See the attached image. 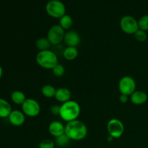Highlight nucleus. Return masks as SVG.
Instances as JSON below:
<instances>
[{
    "mask_svg": "<svg viewBox=\"0 0 148 148\" xmlns=\"http://www.w3.org/2000/svg\"><path fill=\"white\" fill-rule=\"evenodd\" d=\"M65 134L71 140L79 141L88 135V127L83 121L79 119L66 123L65 125Z\"/></svg>",
    "mask_w": 148,
    "mask_h": 148,
    "instance_id": "obj_1",
    "label": "nucleus"
},
{
    "mask_svg": "<svg viewBox=\"0 0 148 148\" xmlns=\"http://www.w3.org/2000/svg\"><path fill=\"white\" fill-rule=\"evenodd\" d=\"M81 108L77 101L70 100L60 106L59 116L66 123L77 119L80 115Z\"/></svg>",
    "mask_w": 148,
    "mask_h": 148,
    "instance_id": "obj_2",
    "label": "nucleus"
},
{
    "mask_svg": "<svg viewBox=\"0 0 148 148\" xmlns=\"http://www.w3.org/2000/svg\"><path fill=\"white\" fill-rule=\"evenodd\" d=\"M36 61L40 67L46 69H52L59 64L57 55L50 49L39 51L36 56Z\"/></svg>",
    "mask_w": 148,
    "mask_h": 148,
    "instance_id": "obj_3",
    "label": "nucleus"
},
{
    "mask_svg": "<svg viewBox=\"0 0 148 148\" xmlns=\"http://www.w3.org/2000/svg\"><path fill=\"white\" fill-rule=\"evenodd\" d=\"M46 11L50 17L60 19L66 14V7L60 0H50L46 5Z\"/></svg>",
    "mask_w": 148,
    "mask_h": 148,
    "instance_id": "obj_4",
    "label": "nucleus"
},
{
    "mask_svg": "<svg viewBox=\"0 0 148 148\" xmlns=\"http://www.w3.org/2000/svg\"><path fill=\"white\" fill-rule=\"evenodd\" d=\"M120 27L124 33L134 35L139 30L138 21L131 15H125L120 20Z\"/></svg>",
    "mask_w": 148,
    "mask_h": 148,
    "instance_id": "obj_5",
    "label": "nucleus"
},
{
    "mask_svg": "<svg viewBox=\"0 0 148 148\" xmlns=\"http://www.w3.org/2000/svg\"><path fill=\"white\" fill-rule=\"evenodd\" d=\"M120 93L130 96L137 88V83L133 77L130 76H124L120 79L118 85Z\"/></svg>",
    "mask_w": 148,
    "mask_h": 148,
    "instance_id": "obj_6",
    "label": "nucleus"
},
{
    "mask_svg": "<svg viewBox=\"0 0 148 148\" xmlns=\"http://www.w3.org/2000/svg\"><path fill=\"white\" fill-rule=\"evenodd\" d=\"M107 132L109 136L114 139L120 138L124 132V125L121 120L118 119H111L107 123Z\"/></svg>",
    "mask_w": 148,
    "mask_h": 148,
    "instance_id": "obj_7",
    "label": "nucleus"
},
{
    "mask_svg": "<svg viewBox=\"0 0 148 148\" xmlns=\"http://www.w3.org/2000/svg\"><path fill=\"white\" fill-rule=\"evenodd\" d=\"M22 106V111L26 116L36 117L40 112V106L36 100L28 98L23 103Z\"/></svg>",
    "mask_w": 148,
    "mask_h": 148,
    "instance_id": "obj_8",
    "label": "nucleus"
},
{
    "mask_svg": "<svg viewBox=\"0 0 148 148\" xmlns=\"http://www.w3.org/2000/svg\"><path fill=\"white\" fill-rule=\"evenodd\" d=\"M65 33L59 25H54L49 28L46 38L51 45H58L64 40Z\"/></svg>",
    "mask_w": 148,
    "mask_h": 148,
    "instance_id": "obj_9",
    "label": "nucleus"
},
{
    "mask_svg": "<svg viewBox=\"0 0 148 148\" xmlns=\"http://www.w3.org/2000/svg\"><path fill=\"white\" fill-rule=\"evenodd\" d=\"M64 41L67 46L77 47L81 42V38L79 33L73 30H69L65 33Z\"/></svg>",
    "mask_w": 148,
    "mask_h": 148,
    "instance_id": "obj_10",
    "label": "nucleus"
},
{
    "mask_svg": "<svg viewBox=\"0 0 148 148\" xmlns=\"http://www.w3.org/2000/svg\"><path fill=\"white\" fill-rule=\"evenodd\" d=\"M25 116L24 113L19 110H12L8 116V120L12 125L14 127H20L24 124L25 121Z\"/></svg>",
    "mask_w": 148,
    "mask_h": 148,
    "instance_id": "obj_11",
    "label": "nucleus"
},
{
    "mask_svg": "<svg viewBox=\"0 0 148 148\" xmlns=\"http://www.w3.org/2000/svg\"><path fill=\"white\" fill-rule=\"evenodd\" d=\"M49 132L55 138L65 133V126L59 121H53L49 125Z\"/></svg>",
    "mask_w": 148,
    "mask_h": 148,
    "instance_id": "obj_12",
    "label": "nucleus"
},
{
    "mask_svg": "<svg viewBox=\"0 0 148 148\" xmlns=\"http://www.w3.org/2000/svg\"><path fill=\"white\" fill-rule=\"evenodd\" d=\"M130 101L134 105L141 106L147 101V94L143 90H135L130 96Z\"/></svg>",
    "mask_w": 148,
    "mask_h": 148,
    "instance_id": "obj_13",
    "label": "nucleus"
},
{
    "mask_svg": "<svg viewBox=\"0 0 148 148\" xmlns=\"http://www.w3.org/2000/svg\"><path fill=\"white\" fill-rule=\"evenodd\" d=\"M54 98L58 102L64 103L66 101H70L72 98V92L66 88H59L56 89Z\"/></svg>",
    "mask_w": 148,
    "mask_h": 148,
    "instance_id": "obj_14",
    "label": "nucleus"
},
{
    "mask_svg": "<svg viewBox=\"0 0 148 148\" xmlns=\"http://www.w3.org/2000/svg\"><path fill=\"white\" fill-rule=\"evenodd\" d=\"M12 111V110L10 103L4 98H0V118H8Z\"/></svg>",
    "mask_w": 148,
    "mask_h": 148,
    "instance_id": "obj_15",
    "label": "nucleus"
},
{
    "mask_svg": "<svg viewBox=\"0 0 148 148\" xmlns=\"http://www.w3.org/2000/svg\"><path fill=\"white\" fill-rule=\"evenodd\" d=\"M27 99L24 92L21 90H14L11 94V100L16 105H23Z\"/></svg>",
    "mask_w": 148,
    "mask_h": 148,
    "instance_id": "obj_16",
    "label": "nucleus"
},
{
    "mask_svg": "<svg viewBox=\"0 0 148 148\" xmlns=\"http://www.w3.org/2000/svg\"><path fill=\"white\" fill-rule=\"evenodd\" d=\"M78 56V50L77 47L67 46L63 51V56L66 60H75Z\"/></svg>",
    "mask_w": 148,
    "mask_h": 148,
    "instance_id": "obj_17",
    "label": "nucleus"
},
{
    "mask_svg": "<svg viewBox=\"0 0 148 148\" xmlns=\"http://www.w3.org/2000/svg\"><path fill=\"white\" fill-rule=\"evenodd\" d=\"M59 25L64 30H69L73 25V19L69 14H64L59 19Z\"/></svg>",
    "mask_w": 148,
    "mask_h": 148,
    "instance_id": "obj_18",
    "label": "nucleus"
},
{
    "mask_svg": "<svg viewBox=\"0 0 148 148\" xmlns=\"http://www.w3.org/2000/svg\"><path fill=\"white\" fill-rule=\"evenodd\" d=\"M56 89L50 84L44 85L41 88V93L45 98H54L55 93H56Z\"/></svg>",
    "mask_w": 148,
    "mask_h": 148,
    "instance_id": "obj_19",
    "label": "nucleus"
},
{
    "mask_svg": "<svg viewBox=\"0 0 148 148\" xmlns=\"http://www.w3.org/2000/svg\"><path fill=\"white\" fill-rule=\"evenodd\" d=\"M36 46L37 49H38L39 51H41L49 50L50 46H51V43L46 37H42L38 39L36 42Z\"/></svg>",
    "mask_w": 148,
    "mask_h": 148,
    "instance_id": "obj_20",
    "label": "nucleus"
},
{
    "mask_svg": "<svg viewBox=\"0 0 148 148\" xmlns=\"http://www.w3.org/2000/svg\"><path fill=\"white\" fill-rule=\"evenodd\" d=\"M70 139H69V137L64 133V134H62V135L56 137V140H55V144L57 145L59 147H63L67 146L69 144V143H70Z\"/></svg>",
    "mask_w": 148,
    "mask_h": 148,
    "instance_id": "obj_21",
    "label": "nucleus"
},
{
    "mask_svg": "<svg viewBox=\"0 0 148 148\" xmlns=\"http://www.w3.org/2000/svg\"><path fill=\"white\" fill-rule=\"evenodd\" d=\"M138 26L139 29L144 31L148 30V14H145L142 16L138 20Z\"/></svg>",
    "mask_w": 148,
    "mask_h": 148,
    "instance_id": "obj_22",
    "label": "nucleus"
},
{
    "mask_svg": "<svg viewBox=\"0 0 148 148\" xmlns=\"http://www.w3.org/2000/svg\"><path fill=\"white\" fill-rule=\"evenodd\" d=\"M51 70L53 72V75L56 77H62L65 73L64 66L62 64H57Z\"/></svg>",
    "mask_w": 148,
    "mask_h": 148,
    "instance_id": "obj_23",
    "label": "nucleus"
},
{
    "mask_svg": "<svg viewBox=\"0 0 148 148\" xmlns=\"http://www.w3.org/2000/svg\"><path fill=\"white\" fill-rule=\"evenodd\" d=\"M55 142L51 139H44L38 145V148H55Z\"/></svg>",
    "mask_w": 148,
    "mask_h": 148,
    "instance_id": "obj_24",
    "label": "nucleus"
},
{
    "mask_svg": "<svg viewBox=\"0 0 148 148\" xmlns=\"http://www.w3.org/2000/svg\"><path fill=\"white\" fill-rule=\"evenodd\" d=\"M134 38L136 40L139 42H145L147 38V33L144 30H142L139 29L137 32L134 34Z\"/></svg>",
    "mask_w": 148,
    "mask_h": 148,
    "instance_id": "obj_25",
    "label": "nucleus"
},
{
    "mask_svg": "<svg viewBox=\"0 0 148 148\" xmlns=\"http://www.w3.org/2000/svg\"><path fill=\"white\" fill-rule=\"evenodd\" d=\"M59 111H60V106H53L51 108V112L53 115H59Z\"/></svg>",
    "mask_w": 148,
    "mask_h": 148,
    "instance_id": "obj_26",
    "label": "nucleus"
},
{
    "mask_svg": "<svg viewBox=\"0 0 148 148\" xmlns=\"http://www.w3.org/2000/svg\"><path fill=\"white\" fill-rule=\"evenodd\" d=\"M128 101H129L128 95H124V94H121V95H120L119 101L121 103H126Z\"/></svg>",
    "mask_w": 148,
    "mask_h": 148,
    "instance_id": "obj_27",
    "label": "nucleus"
},
{
    "mask_svg": "<svg viewBox=\"0 0 148 148\" xmlns=\"http://www.w3.org/2000/svg\"><path fill=\"white\" fill-rule=\"evenodd\" d=\"M3 75V69L1 66H0V79H1V77H2Z\"/></svg>",
    "mask_w": 148,
    "mask_h": 148,
    "instance_id": "obj_28",
    "label": "nucleus"
},
{
    "mask_svg": "<svg viewBox=\"0 0 148 148\" xmlns=\"http://www.w3.org/2000/svg\"><path fill=\"white\" fill-rule=\"evenodd\" d=\"M37 148H38V147H37Z\"/></svg>",
    "mask_w": 148,
    "mask_h": 148,
    "instance_id": "obj_29",
    "label": "nucleus"
}]
</instances>
